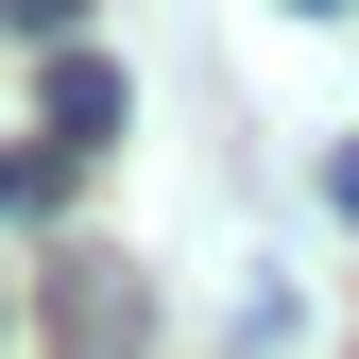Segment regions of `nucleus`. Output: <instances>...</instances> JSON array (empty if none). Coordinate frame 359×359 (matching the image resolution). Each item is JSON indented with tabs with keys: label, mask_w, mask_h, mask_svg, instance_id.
Returning a JSON list of instances; mask_svg holds the SVG:
<instances>
[{
	"label": "nucleus",
	"mask_w": 359,
	"mask_h": 359,
	"mask_svg": "<svg viewBox=\"0 0 359 359\" xmlns=\"http://www.w3.org/2000/svg\"><path fill=\"white\" fill-rule=\"evenodd\" d=\"M120 120H137V86H120L103 52H52V154H103Z\"/></svg>",
	"instance_id": "f257e3e1"
},
{
	"label": "nucleus",
	"mask_w": 359,
	"mask_h": 359,
	"mask_svg": "<svg viewBox=\"0 0 359 359\" xmlns=\"http://www.w3.org/2000/svg\"><path fill=\"white\" fill-rule=\"evenodd\" d=\"M69 18L86 0H0V34H34V52H69Z\"/></svg>",
	"instance_id": "f03ea898"
},
{
	"label": "nucleus",
	"mask_w": 359,
	"mask_h": 359,
	"mask_svg": "<svg viewBox=\"0 0 359 359\" xmlns=\"http://www.w3.org/2000/svg\"><path fill=\"white\" fill-rule=\"evenodd\" d=\"M52 171H69V154H0V222H18V205H52Z\"/></svg>",
	"instance_id": "7ed1b4c3"
},
{
	"label": "nucleus",
	"mask_w": 359,
	"mask_h": 359,
	"mask_svg": "<svg viewBox=\"0 0 359 359\" xmlns=\"http://www.w3.org/2000/svg\"><path fill=\"white\" fill-rule=\"evenodd\" d=\"M325 205H342V222H359V137H342V154H325Z\"/></svg>",
	"instance_id": "20e7f679"
},
{
	"label": "nucleus",
	"mask_w": 359,
	"mask_h": 359,
	"mask_svg": "<svg viewBox=\"0 0 359 359\" xmlns=\"http://www.w3.org/2000/svg\"><path fill=\"white\" fill-rule=\"evenodd\" d=\"M291 18H359V0H291Z\"/></svg>",
	"instance_id": "39448f33"
}]
</instances>
